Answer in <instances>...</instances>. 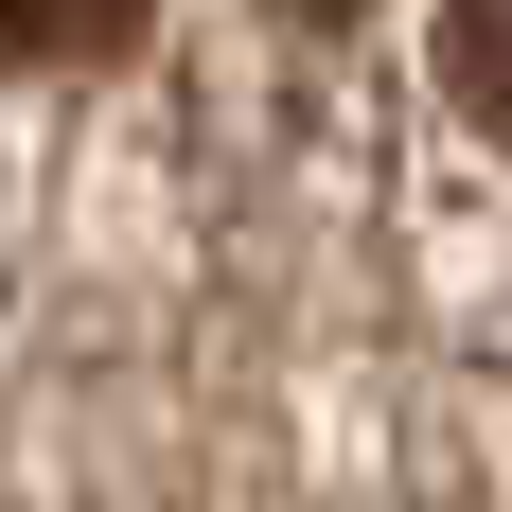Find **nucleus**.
<instances>
[{"label": "nucleus", "instance_id": "obj_1", "mask_svg": "<svg viewBox=\"0 0 512 512\" xmlns=\"http://www.w3.org/2000/svg\"><path fill=\"white\" fill-rule=\"evenodd\" d=\"M142 36V0H0V71H89Z\"/></svg>", "mask_w": 512, "mask_h": 512}, {"label": "nucleus", "instance_id": "obj_2", "mask_svg": "<svg viewBox=\"0 0 512 512\" xmlns=\"http://www.w3.org/2000/svg\"><path fill=\"white\" fill-rule=\"evenodd\" d=\"M442 71H460V106L512 142V0H442Z\"/></svg>", "mask_w": 512, "mask_h": 512}]
</instances>
